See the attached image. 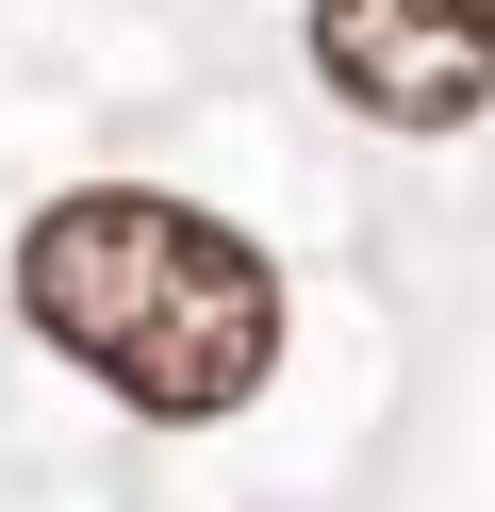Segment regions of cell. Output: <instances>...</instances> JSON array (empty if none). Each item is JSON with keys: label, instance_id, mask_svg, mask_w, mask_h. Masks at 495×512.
<instances>
[{"label": "cell", "instance_id": "obj_2", "mask_svg": "<svg viewBox=\"0 0 495 512\" xmlns=\"http://www.w3.org/2000/svg\"><path fill=\"white\" fill-rule=\"evenodd\" d=\"M314 67L396 133H462L495 100V0H314Z\"/></svg>", "mask_w": 495, "mask_h": 512}, {"label": "cell", "instance_id": "obj_1", "mask_svg": "<svg viewBox=\"0 0 495 512\" xmlns=\"http://www.w3.org/2000/svg\"><path fill=\"white\" fill-rule=\"evenodd\" d=\"M17 298H33V331H50L66 364H99L132 413H231L281 364V281H264V248L215 232V215H182V199H132V182L33 215L17 232Z\"/></svg>", "mask_w": 495, "mask_h": 512}]
</instances>
